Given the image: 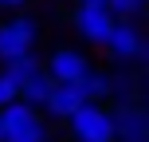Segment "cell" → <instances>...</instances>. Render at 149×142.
<instances>
[{
  "mask_svg": "<svg viewBox=\"0 0 149 142\" xmlns=\"http://www.w3.org/2000/svg\"><path fill=\"white\" fill-rule=\"evenodd\" d=\"M79 87H82V95H86V103H110V71L90 67V75Z\"/></svg>",
  "mask_w": 149,
  "mask_h": 142,
  "instance_id": "11",
  "label": "cell"
},
{
  "mask_svg": "<svg viewBox=\"0 0 149 142\" xmlns=\"http://www.w3.org/2000/svg\"><path fill=\"white\" fill-rule=\"evenodd\" d=\"M110 28H114V16H110L106 4H74L71 8V32L86 47H102Z\"/></svg>",
  "mask_w": 149,
  "mask_h": 142,
  "instance_id": "6",
  "label": "cell"
},
{
  "mask_svg": "<svg viewBox=\"0 0 149 142\" xmlns=\"http://www.w3.org/2000/svg\"><path fill=\"white\" fill-rule=\"evenodd\" d=\"M74 4H106V0H74Z\"/></svg>",
  "mask_w": 149,
  "mask_h": 142,
  "instance_id": "16",
  "label": "cell"
},
{
  "mask_svg": "<svg viewBox=\"0 0 149 142\" xmlns=\"http://www.w3.org/2000/svg\"><path fill=\"white\" fill-rule=\"evenodd\" d=\"M12 99H20V95H16V87L4 79V71H0V111H4V107L12 103Z\"/></svg>",
  "mask_w": 149,
  "mask_h": 142,
  "instance_id": "14",
  "label": "cell"
},
{
  "mask_svg": "<svg viewBox=\"0 0 149 142\" xmlns=\"http://www.w3.org/2000/svg\"><path fill=\"white\" fill-rule=\"evenodd\" d=\"M24 4H28V0H0L4 12H24Z\"/></svg>",
  "mask_w": 149,
  "mask_h": 142,
  "instance_id": "15",
  "label": "cell"
},
{
  "mask_svg": "<svg viewBox=\"0 0 149 142\" xmlns=\"http://www.w3.org/2000/svg\"><path fill=\"white\" fill-rule=\"evenodd\" d=\"M102 52L114 67H137V63H145L149 44H145V32L137 28V20H114Z\"/></svg>",
  "mask_w": 149,
  "mask_h": 142,
  "instance_id": "2",
  "label": "cell"
},
{
  "mask_svg": "<svg viewBox=\"0 0 149 142\" xmlns=\"http://www.w3.org/2000/svg\"><path fill=\"white\" fill-rule=\"evenodd\" d=\"M90 67H94V59L79 44H55L43 59V71L51 83H82L90 75Z\"/></svg>",
  "mask_w": 149,
  "mask_h": 142,
  "instance_id": "5",
  "label": "cell"
},
{
  "mask_svg": "<svg viewBox=\"0 0 149 142\" xmlns=\"http://www.w3.org/2000/svg\"><path fill=\"white\" fill-rule=\"evenodd\" d=\"M114 111V142H149V111L141 103H122Z\"/></svg>",
  "mask_w": 149,
  "mask_h": 142,
  "instance_id": "7",
  "label": "cell"
},
{
  "mask_svg": "<svg viewBox=\"0 0 149 142\" xmlns=\"http://www.w3.org/2000/svg\"><path fill=\"white\" fill-rule=\"evenodd\" d=\"M137 91H141V79L134 75V67H114L110 71V103H137Z\"/></svg>",
  "mask_w": 149,
  "mask_h": 142,
  "instance_id": "9",
  "label": "cell"
},
{
  "mask_svg": "<svg viewBox=\"0 0 149 142\" xmlns=\"http://www.w3.org/2000/svg\"><path fill=\"white\" fill-rule=\"evenodd\" d=\"M0 71H4V79L12 83V87H16V95H20V87H24V83H28L31 75H39V71H43V59L31 52V55H24V59H16V63H8V67H0Z\"/></svg>",
  "mask_w": 149,
  "mask_h": 142,
  "instance_id": "10",
  "label": "cell"
},
{
  "mask_svg": "<svg viewBox=\"0 0 149 142\" xmlns=\"http://www.w3.org/2000/svg\"><path fill=\"white\" fill-rule=\"evenodd\" d=\"M0 142H4V122H0Z\"/></svg>",
  "mask_w": 149,
  "mask_h": 142,
  "instance_id": "17",
  "label": "cell"
},
{
  "mask_svg": "<svg viewBox=\"0 0 149 142\" xmlns=\"http://www.w3.org/2000/svg\"><path fill=\"white\" fill-rule=\"evenodd\" d=\"M82 103H86V95H82L79 83H55L51 95H47V103L39 107V114H43L47 122H67Z\"/></svg>",
  "mask_w": 149,
  "mask_h": 142,
  "instance_id": "8",
  "label": "cell"
},
{
  "mask_svg": "<svg viewBox=\"0 0 149 142\" xmlns=\"http://www.w3.org/2000/svg\"><path fill=\"white\" fill-rule=\"evenodd\" d=\"M0 122H4V142H51V122L20 99H12L0 111Z\"/></svg>",
  "mask_w": 149,
  "mask_h": 142,
  "instance_id": "3",
  "label": "cell"
},
{
  "mask_svg": "<svg viewBox=\"0 0 149 142\" xmlns=\"http://www.w3.org/2000/svg\"><path fill=\"white\" fill-rule=\"evenodd\" d=\"M63 126L71 142H114V111L110 103H82Z\"/></svg>",
  "mask_w": 149,
  "mask_h": 142,
  "instance_id": "4",
  "label": "cell"
},
{
  "mask_svg": "<svg viewBox=\"0 0 149 142\" xmlns=\"http://www.w3.org/2000/svg\"><path fill=\"white\" fill-rule=\"evenodd\" d=\"M39 36H43V20L31 12H12L8 20H0V67L31 55Z\"/></svg>",
  "mask_w": 149,
  "mask_h": 142,
  "instance_id": "1",
  "label": "cell"
},
{
  "mask_svg": "<svg viewBox=\"0 0 149 142\" xmlns=\"http://www.w3.org/2000/svg\"><path fill=\"white\" fill-rule=\"evenodd\" d=\"M149 0H106V8H110L114 20H137V16L145 12Z\"/></svg>",
  "mask_w": 149,
  "mask_h": 142,
  "instance_id": "13",
  "label": "cell"
},
{
  "mask_svg": "<svg viewBox=\"0 0 149 142\" xmlns=\"http://www.w3.org/2000/svg\"><path fill=\"white\" fill-rule=\"evenodd\" d=\"M51 87H55V83L47 79V71L31 75V79L20 87V103H28V107H36V111H39V107L47 103V95H51Z\"/></svg>",
  "mask_w": 149,
  "mask_h": 142,
  "instance_id": "12",
  "label": "cell"
}]
</instances>
